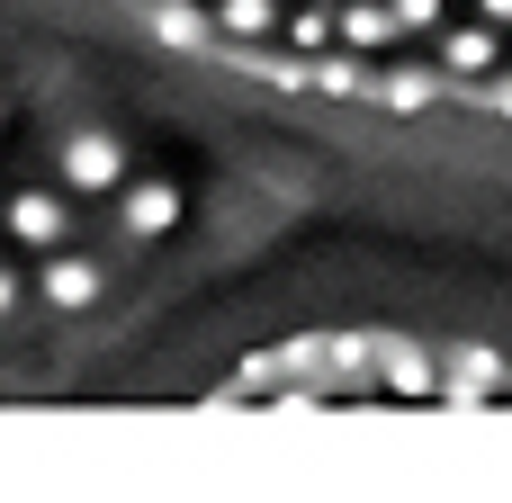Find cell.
I'll return each mask as SVG.
<instances>
[{"instance_id": "6da1fadb", "label": "cell", "mask_w": 512, "mask_h": 503, "mask_svg": "<svg viewBox=\"0 0 512 503\" xmlns=\"http://www.w3.org/2000/svg\"><path fill=\"white\" fill-rule=\"evenodd\" d=\"M135 171H126V144L108 135V126H72L63 135V189L72 198H117Z\"/></svg>"}, {"instance_id": "7a4b0ae2", "label": "cell", "mask_w": 512, "mask_h": 503, "mask_svg": "<svg viewBox=\"0 0 512 503\" xmlns=\"http://www.w3.org/2000/svg\"><path fill=\"white\" fill-rule=\"evenodd\" d=\"M135 18L162 54H216V0H135Z\"/></svg>"}, {"instance_id": "3957f363", "label": "cell", "mask_w": 512, "mask_h": 503, "mask_svg": "<svg viewBox=\"0 0 512 503\" xmlns=\"http://www.w3.org/2000/svg\"><path fill=\"white\" fill-rule=\"evenodd\" d=\"M378 396H405V405L441 396V360L414 333H378Z\"/></svg>"}, {"instance_id": "277c9868", "label": "cell", "mask_w": 512, "mask_h": 503, "mask_svg": "<svg viewBox=\"0 0 512 503\" xmlns=\"http://www.w3.org/2000/svg\"><path fill=\"white\" fill-rule=\"evenodd\" d=\"M117 225H126V243H162V234L180 225V189H171L162 171L126 180V189H117Z\"/></svg>"}, {"instance_id": "5b68a950", "label": "cell", "mask_w": 512, "mask_h": 503, "mask_svg": "<svg viewBox=\"0 0 512 503\" xmlns=\"http://www.w3.org/2000/svg\"><path fill=\"white\" fill-rule=\"evenodd\" d=\"M9 243L63 252V243H72V198H63V189H18V198H9Z\"/></svg>"}, {"instance_id": "8992f818", "label": "cell", "mask_w": 512, "mask_h": 503, "mask_svg": "<svg viewBox=\"0 0 512 503\" xmlns=\"http://www.w3.org/2000/svg\"><path fill=\"white\" fill-rule=\"evenodd\" d=\"M36 297H45L54 315H90V306H99V261H90V252H72V243H63V252H45Z\"/></svg>"}, {"instance_id": "52a82bcc", "label": "cell", "mask_w": 512, "mask_h": 503, "mask_svg": "<svg viewBox=\"0 0 512 503\" xmlns=\"http://www.w3.org/2000/svg\"><path fill=\"white\" fill-rule=\"evenodd\" d=\"M18 306H27V288H18V270H9V261H0V324H9V315H18Z\"/></svg>"}, {"instance_id": "ba28073f", "label": "cell", "mask_w": 512, "mask_h": 503, "mask_svg": "<svg viewBox=\"0 0 512 503\" xmlns=\"http://www.w3.org/2000/svg\"><path fill=\"white\" fill-rule=\"evenodd\" d=\"M0 243H9V198H0Z\"/></svg>"}, {"instance_id": "9c48e42d", "label": "cell", "mask_w": 512, "mask_h": 503, "mask_svg": "<svg viewBox=\"0 0 512 503\" xmlns=\"http://www.w3.org/2000/svg\"><path fill=\"white\" fill-rule=\"evenodd\" d=\"M0 126H9V99H0Z\"/></svg>"}, {"instance_id": "30bf717a", "label": "cell", "mask_w": 512, "mask_h": 503, "mask_svg": "<svg viewBox=\"0 0 512 503\" xmlns=\"http://www.w3.org/2000/svg\"><path fill=\"white\" fill-rule=\"evenodd\" d=\"M126 9H135V0H126Z\"/></svg>"}]
</instances>
